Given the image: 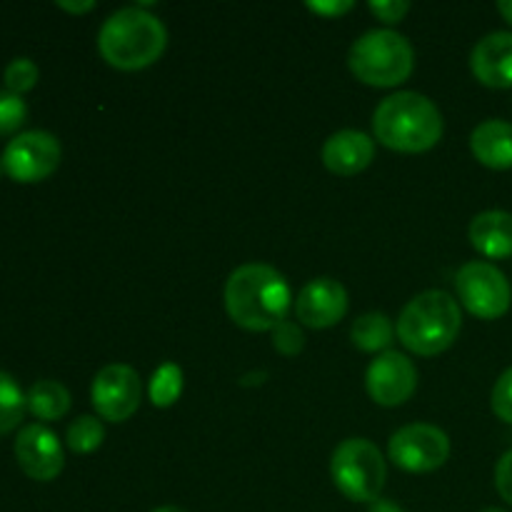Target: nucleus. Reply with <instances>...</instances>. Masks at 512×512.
Instances as JSON below:
<instances>
[{
	"mask_svg": "<svg viewBox=\"0 0 512 512\" xmlns=\"http://www.w3.org/2000/svg\"><path fill=\"white\" fill-rule=\"evenodd\" d=\"M293 293L283 273L265 263L240 265L225 283V310L238 328L265 333L283 323Z\"/></svg>",
	"mask_w": 512,
	"mask_h": 512,
	"instance_id": "1",
	"label": "nucleus"
},
{
	"mask_svg": "<svg viewBox=\"0 0 512 512\" xmlns=\"http://www.w3.org/2000/svg\"><path fill=\"white\" fill-rule=\"evenodd\" d=\"M140 398H143V383H140L138 370L123 363L105 365L95 375L93 388H90L95 413L108 423H125L133 418L140 408Z\"/></svg>",
	"mask_w": 512,
	"mask_h": 512,
	"instance_id": "10",
	"label": "nucleus"
},
{
	"mask_svg": "<svg viewBox=\"0 0 512 512\" xmlns=\"http://www.w3.org/2000/svg\"><path fill=\"white\" fill-rule=\"evenodd\" d=\"M15 460H18L20 470L30 480L50 483V480L63 473V445H60L58 435L45 428V425H25L18 433V440H15Z\"/></svg>",
	"mask_w": 512,
	"mask_h": 512,
	"instance_id": "12",
	"label": "nucleus"
},
{
	"mask_svg": "<svg viewBox=\"0 0 512 512\" xmlns=\"http://www.w3.org/2000/svg\"><path fill=\"white\" fill-rule=\"evenodd\" d=\"M470 150L475 160L490 170L512 168V123L508 120H485L470 133Z\"/></svg>",
	"mask_w": 512,
	"mask_h": 512,
	"instance_id": "16",
	"label": "nucleus"
},
{
	"mask_svg": "<svg viewBox=\"0 0 512 512\" xmlns=\"http://www.w3.org/2000/svg\"><path fill=\"white\" fill-rule=\"evenodd\" d=\"M483 512H508V510H500V508H485Z\"/></svg>",
	"mask_w": 512,
	"mask_h": 512,
	"instance_id": "34",
	"label": "nucleus"
},
{
	"mask_svg": "<svg viewBox=\"0 0 512 512\" xmlns=\"http://www.w3.org/2000/svg\"><path fill=\"white\" fill-rule=\"evenodd\" d=\"M58 8L65 10V13L85 15V13H90V10L95 8V3H93V0H83V3H70V0H60Z\"/></svg>",
	"mask_w": 512,
	"mask_h": 512,
	"instance_id": "30",
	"label": "nucleus"
},
{
	"mask_svg": "<svg viewBox=\"0 0 512 512\" xmlns=\"http://www.w3.org/2000/svg\"><path fill=\"white\" fill-rule=\"evenodd\" d=\"M455 290L465 310L480 320H498L510 310L512 288L508 278L488 260L465 263L455 275Z\"/></svg>",
	"mask_w": 512,
	"mask_h": 512,
	"instance_id": "7",
	"label": "nucleus"
},
{
	"mask_svg": "<svg viewBox=\"0 0 512 512\" xmlns=\"http://www.w3.org/2000/svg\"><path fill=\"white\" fill-rule=\"evenodd\" d=\"M25 403L38 420H60L70 410V393L58 380H38L25 395Z\"/></svg>",
	"mask_w": 512,
	"mask_h": 512,
	"instance_id": "19",
	"label": "nucleus"
},
{
	"mask_svg": "<svg viewBox=\"0 0 512 512\" xmlns=\"http://www.w3.org/2000/svg\"><path fill=\"white\" fill-rule=\"evenodd\" d=\"M270 333H273V348L280 355H285V358H293V355H298L305 348L303 328L298 323H293V320H283Z\"/></svg>",
	"mask_w": 512,
	"mask_h": 512,
	"instance_id": "25",
	"label": "nucleus"
},
{
	"mask_svg": "<svg viewBox=\"0 0 512 512\" xmlns=\"http://www.w3.org/2000/svg\"><path fill=\"white\" fill-rule=\"evenodd\" d=\"M498 10H500V15H503V18L512 25V0H500Z\"/></svg>",
	"mask_w": 512,
	"mask_h": 512,
	"instance_id": "32",
	"label": "nucleus"
},
{
	"mask_svg": "<svg viewBox=\"0 0 512 512\" xmlns=\"http://www.w3.org/2000/svg\"><path fill=\"white\" fill-rule=\"evenodd\" d=\"M388 455L405 473H433L450 458V438L430 423H413L393 433Z\"/></svg>",
	"mask_w": 512,
	"mask_h": 512,
	"instance_id": "8",
	"label": "nucleus"
},
{
	"mask_svg": "<svg viewBox=\"0 0 512 512\" xmlns=\"http://www.w3.org/2000/svg\"><path fill=\"white\" fill-rule=\"evenodd\" d=\"M395 338V328L388 315L383 313H365L360 315L350 330V340L363 353H388L390 343Z\"/></svg>",
	"mask_w": 512,
	"mask_h": 512,
	"instance_id": "18",
	"label": "nucleus"
},
{
	"mask_svg": "<svg viewBox=\"0 0 512 512\" xmlns=\"http://www.w3.org/2000/svg\"><path fill=\"white\" fill-rule=\"evenodd\" d=\"M365 388L373 403L383 408H398L413 398L418 388V370L408 355L388 350L370 363L365 373Z\"/></svg>",
	"mask_w": 512,
	"mask_h": 512,
	"instance_id": "11",
	"label": "nucleus"
},
{
	"mask_svg": "<svg viewBox=\"0 0 512 512\" xmlns=\"http://www.w3.org/2000/svg\"><path fill=\"white\" fill-rule=\"evenodd\" d=\"M368 8L378 20H383V23L388 25H395L408 15L410 3L408 0H370Z\"/></svg>",
	"mask_w": 512,
	"mask_h": 512,
	"instance_id": "27",
	"label": "nucleus"
},
{
	"mask_svg": "<svg viewBox=\"0 0 512 512\" xmlns=\"http://www.w3.org/2000/svg\"><path fill=\"white\" fill-rule=\"evenodd\" d=\"M463 313L458 300L445 290H425L415 295L398 318V338L410 353L440 355L458 340Z\"/></svg>",
	"mask_w": 512,
	"mask_h": 512,
	"instance_id": "4",
	"label": "nucleus"
},
{
	"mask_svg": "<svg viewBox=\"0 0 512 512\" xmlns=\"http://www.w3.org/2000/svg\"><path fill=\"white\" fill-rule=\"evenodd\" d=\"M38 65L33 63L30 58H15L10 60L8 68H5L3 80H5V90L15 95H23L28 90L35 88L38 83Z\"/></svg>",
	"mask_w": 512,
	"mask_h": 512,
	"instance_id": "23",
	"label": "nucleus"
},
{
	"mask_svg": "<svg viewBox=\"0 0 512 512\" xmlns=\"http://www.w3.org/2000/svg\"><path fill=\"white\" fill-rule=\"evenodd\" d=\"M470 245L490 260L512 255V215L505 210H485L470 223Z\"/></svg>",
	"mask_w": 512,
	"mask_h": 512,
	"instance_id": "17",
	"label": "nucleus"
},
{
	"mask_svg": "<svg viewBox=\"0 0 512 512\" xmlns=\"http://www.w3.org/2000/svg\"><path fill=\"white\" fill-rule=\"evenodd\" d=\"M25 408H28V403H25L20 385L15 383L13 375L0 370V435H8L10 430L18 428Z\"/></svg>",
	"mask_w": 512,
	"mask_h": 512,
	"instance_id": "21",
	"label": "nucleus"
},
{
	"mask_svg": "<svg viewBox=\"0 0 512 512\" xmlns=\"http://www.w3.org/2000/svg\"><path fill=\"white\" fill-rule=\"evenodd\" d=\"M58 138L48 130H28L5 145L3 170L15 183H40L50 178L60 165Z\"/></svg>",
	"mask_w": 512,
	"mask_h": 512,
	"instance_id": "9",
	"label": "nucleus"
},
{
	"mask_svg": "<svg viewBox=\"0 0 512 512\" xmlns=\"http://www.w3.org/2000/svg\"><path fill=\"white\" fill-rule=\"evenodd\" d=\"M168 30L153 13L123 8L110 15L98 33V50L110 68L143 70L163 55Z\"/></svg>",
	"mask_w": 512,
	"mask_h": 512,
	"instance_id": "3",
	"label": "nucleus"
},
{
	"mask_svg": "<svg viewBox=\"0 0 512 512\" xmlns=\"http://www.w3.org/2000/svg\"><path fill=\"white\" fill-rule=\"evenodd\" d=\"M308 10L315 15H323V18H340V15L350 13L353 10V3L350 0H333V3H308Z\"/></svg>",
	"mask_w": 512,
	"mask_h": 512,
	"instance_id": "29",
	"label": "nucleus"
},
{
	"mask_svg": "<svg viewBox=\"0 0 512 512\" xmlns=\"http://www.w3.org/2000/svg\"><path fill=\"white\" fill-rule=\"evenodd\" d=\"M330 475L340 493L353 503H370L380 498L388 480L383 453L365 438H348L335 448Z\"/></svg>",
	"mask_w": 512,
	"mask_h": 512,
	"instance_id": "6",
	"label": "nucleus"
},
{
	"mask_svg": "<svg viewBox=\"0 0 512 512\" xmlns=\"http://www.w3.org/2000/svg\"><path fill=\"white\" fill-rule=\"evenodd\" d=\"M0 175H3V160H0Z\"/></svg>",
	"mask_w": 512,
	"mask_h": 512,
	"instance_id": "35",
	"label": "nucleus"
},
{
	"mask_svg": "<svg viewBox=\"0 0 512 512\" xmlns=\"http://www.w3.org/2000/svg\"><path fill=\"white\" fill-rule=\"evenodd\" d=\"M150 403L155 408H170L183 395V370L175 363H163L150 378Z\"/></svg>",
	"mask_w": 512,
	"mask_h": 512,
	"instance_id": "20",
	"label": "nucleus"
},
{
	"mask_svg": "<svg viewBox=\"0 0 512 512\" xmlns=\"http://www.w3.org/2000/svg\"><path fill=\"white\" fill-rule=\"evenodd\" d=\"M153 512H188V510L178 508V505H165V508H158V510H153Z\"/></svg>",
	"mask_w": 512,
	"mask_h": 512,
	"instance_id": "33",
	"label": "nucleus"
},
{
	"mask_svg": "<svg viewBox=\"0 0 512 512\" xmlns=\"http://www.w3.org/2000/svg\"><path fill=\"white\" fill-rule=\"evenodd\" d=\"M375 140L360 130H338L323 145V165L333 175H358L373 163Z\"/></svg>",
	"mask_w": 512,
	"mask_h": 512,
	"instance_id": "15",
	"label": "nucleus"
},
{
	"mask_svg": "<svg viewBox=\"0 0 512 512\" xmlns=\"http://www.w3.org/2000/svg\"><path fill=\"white\" fill-rule=\"evenodd\" d=\"M495 488H498L500 498L512 505V450H508L495 465Z\"/></svg>",
	"mask_w": 512,
	"mask_h": 512,
	"instance_id": "28",
	"label": "nucleus"
},
{
	"mask_svg": "<svg viewBox=\"0 0 512 512\" xmlns=\"http://www.w3.org/2000/svg\"><path fill=\"white\" fill-rule=\"evenodd\" d=\"M370 512H403V510H400L395 503H390V500L378 498L373 505H370Z\"/></svg>",
	"mask_w": 512,
	"mask_h": 512,
	"instance_id": "31",
	"label": "nucleus"
},
{
	"mask_svg": "<svg viewBox=\"0 0 512 512\" xmlns=\"http://www.w3.org/2000/svg\"><path fill=\"white\" fill-rule=\"evenodd\" d=\"M348 65L350 73L370 88H395L413 75L415 50L395 30H368L350 48Z\"/></svg>",
	"mask_w": 512,
	"mask_h": 512,
	"instance_id": "5",
	"label": "nucleus"
},
{
	"mask_svg": "<svg viewBox=\"0 0 512 512\" xmlns=\"http://www.w3.org/2000/svg\"><path fill=\"white\" fill-rule=\"evenodd\" d=\"M103 440L105 428L98 418H93V415H80L78 420L70 423L68 433H65V443H68V448L78 455L95 453V450L103 445Z\"/></svg>",
	"mask_w": 512,
	"mask_h": 512,
	"instance_id": "22",
	"label": "nucleus"
},
{
	"mask_svg": "<svg viewBox=\"0 0 512 512\" xmlns=\"http://www.w3.org/2000/svg\"><path fill=\"white\" fill-rule=\"evenodd\" d=\"M373 133L378 143L398 153H428L443 138V115L425 95L400 90L375 108Z\"/></svg>",
	"mask_w": 512,
	"mask_h": 512,
	"instance_id": "2",
	"label": "nucleus"
},
{
	"mask_svg": "<svg viewBox=\"0 0 512 512\" xmlns=\"http://www.w3.org/2000/svg\"><path fill=\"white\" fill-rule=\"evenodd\" d=\"M470 70L488 88H512V33L495 30L478 40L470 53Z\"/></svg>",
	"mask_w": 512,
	"mask_h": 512,
	"instance_id": "14",
	"label": "nucleus"
},
{
	"mask_svg": "<svg viewBox=\"0 0 512 512\" xmlns=\"http://www.w3.org/2000/svg\"><path fill=\"white\" fill-rule=\"evenodd\" d=\"M345 313H348V293L333 278L310 280L295 300V315L305 328H333L345 318Z\"/></svg>",
	"mask_w": 512,
	"mask_h": 512,
	"instance_id": "13",
	"label": "nucleus"
},
{
	"mask_svg": "<svg viewBox=\"0 0 512 512\" xmlns=\"http://www.w3.org/2000/svg\"><path fill=\"white\" fill-rule=\"evenodd\" d=\"M28 118V105L20 95L0 90V135H13Z\"/></svg>",
	"mask_w": 512,
	"mask_h": 512,
	"instance_id": "24",
	"label": "nucleus"
},
{
	"mask_svg": "<svg viewBox=\"0 0 512 512\" xmlns=\"http://www.w3.org/2000/svg\"><path fill=\"white\" fill-rule=\"evenodd\" d=\"M490 405H493V413L503 423L512 425V368L505 370L498 378V383H495L493 395H490Z\"/></svg>",
	"mask_w": 512,
	"mask_h": 512,
	"instance_id": "26",
	"label": "nucleus"
}]
</instances>
